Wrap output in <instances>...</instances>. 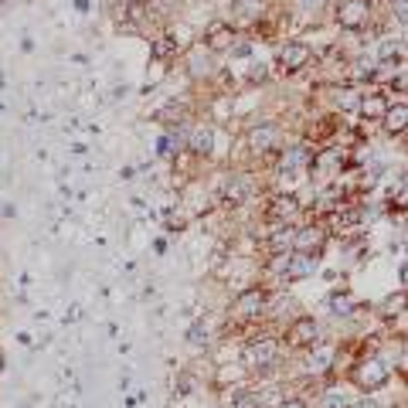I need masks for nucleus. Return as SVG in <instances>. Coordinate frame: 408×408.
Masks as SVG:
<instances>
[{"label": "nucleus", "instance_id": "1", "mask_svg": "<svg viewBox=\"0 0 408 408\" xmlns=\"http://www.w3.org/2000/svg\"><path fill=\"white\" fill-rule=\"evenodd\" d=\"M388 378H391V371L385 361H378V357H368V361H361L357 368H354V381H357V388L361 391H378V388H385L388 385Z\"/></svg>", "mask_w": 408, "mask_h": 408}, {"label": "nucleus", "instance_id": "2", "mask_svg": "<svg viewBox=\"0 0 408 408\" xmlns=\"http://www.w3.org/2000/svg\"><path fill=\"white\" fill-rule=\"evenodd\" d=\"M313 160L316 156H313L310 147H290V150H283V160H279V177L283 180H296L307 167H313Z\"/></svg>", "mask_w": 408, "mask_h": 408}, {"label": "nucleus", "instance_id": "3", "mask_svg": "<svg viewBox=\"0 0 408 408\" xmlns=\"http://www.w3.org/2000/svg\"><path fill=\"white\" fill-rule=\"evenodd\" d=\"M337 20H340V27H347V31H361V27H368L371 0H344V4H340V11H337Z\"/></svg>", "mask_w": 408, "mask_h": 408}, {"label": "nucleus", "instance_id": "4", "mask_svg": "<svg viewBox=\"0 0 408 408\" xmlns=\"http://www.w3.org/2000/svg\"><path fill=\"white\" fill-rule=\"evenodd\" d=\"M276 61H279V68H283L286 75H292V72L307 68V61H310V44H303V41H290L286 48H279Z\"/></svg>", "mask_w": 408, "mask_h": 408}, {"label": "nucleus", "instance_id": "5", "mask_svg": "<svg viewBox=\"0 0 408 408\" xmlns=\"http://www.w3.org/2000/svg\"><path fill=\"white\" fill-rule=\"evenodd\" d=\"M316 333H320L316 320H313V316H299V320L290 323L286 337H290L292 347H316Z\"/></svg>", "mask_w": 408, "mask_h": 408}, {"label": "nucleus", "instance_id": "6", "mask_svg": "<svg viewBox=\"0 0 408 408\" xmlns=\"http://www.w3.org/2000/svg\"><path fill=\"white\" fill-rule=\"evenodd\" d=\"M262 310H266V290L252 286V290L238 292V299H235V313H238L242 320H252V316H259Z\"/></svg>", "mask_w": 408, "mask_h": 408}, {"label": "nucleus", "instance_id": "7", "mask_svg": "<svg viewBox=\"0 0 408 408\" xmlns=\"http://www.w3.org/2000/svg\"><path fill=\"white\" fill-rule=\"evenodd\" d=\"M272 361H276V340H255V344L245 347V368L262 371L269 368Z\"/></svg>", "mask_w": 408, "mask_h": 408}, {"label": "nucleus", "instance_id": "8", "mask_svg": "<svg viewBox=\"0 0 408 408\" xmlns=\"http://www.w3.org/2000/svg\"><path fill=\"white\" fill-rule=\"evenodd\" d=\"M313 272H316V255H310V252H290L283 279L296 283V279H307V276H313Z\"/></svg>", "mask_w": 408, "mask_h": 408}, {"label": "nucleus", "instance_id": "9", "mask_svg": "<svg viewBox=\"0 0 408 408\" xmlns=\"http://www.w3.org/2000/svg\"><path fill=\"white\" fill-rule=\"evenodd\" d=\"M385 133L388 136H405L408 133V106L405 102H395L388 106V113H385Z\"/></svg>", "mask_w": 408, "mask_h": 408}, {"label": "nucleus", "instance_id": "10", "mask_svg": "<svg viewBox=\"0 0 408 408\" xmlns=\"http://www.w3.org/2000/svg\"><path fill=\"white\" fill-rule=\"evenodd\" d=\"M276 140H279V130H276V126H269V123L255 126L252 133H249V143H252V150H259V154L272 150V147H276Z\"/></svg>", "mask_w": 408, "mask_h": 408}, {"label": "nucleus", "instance_id": "11", "mask_svg": "<svg viewBox=\"0 0 408 408\" xmlns=\"http://www.w3.org/2000/svg\"><path fill=\"white\" fill-rule=\"evenodd\" d=\"M333 357H337V350H333L330 344H316V347L310 350V357H307V368H310L313 374H323V371L333 364Z\"/></svg>", "mask_w": 408, "mask_h": 408}, {"label": "nucleus", "instance_id": "12", "mask_svg": "<svg viewBox=\"0 0 408 408\" xmlns=\"http://www.w3.org/2000/svg\"><path fill=\"white\" fill-rule=\"evenodd\" d=\"M323 238H327V235L320 232V228H299V232H296V252H320V249H323Z\"/></svg>", "mask_w": 408, "mask_h": 408}, {"label": "nucleus", "instance_id": "13", "mask_svg": "<svg viewBox=\"0 0 408 408\" xmlns=\"http://www.w3.org/2000/svg\"><path fill=\"white\" fill-rule=\"evenodd\" d=\"M296 211H299V201H296V197H276V201L269 204V218L272 221H279V225L292 221Z\"/></svg>", "mask_w": 408, "mask_h": 408}, {"label": "nucleus", "instance_id": "14", "mask_svg": "<svg viewBox=\"0 0 408 408\" xmlns=\"http://www.w3.org/2000/svg\"><path fill=\"white\" fill-rule=\"evenodd\" d=\"M405 310H408V290H398V292H391V296H385L381 307H378V313H381L385 320H395V316H402Z\"/></svg>", "mask_w": 408, "mask_h": 408}, {"label": "nucleus", "instance_id": "15", "mask_svg": "<svg viewBox=\"0 0 408 408\" xmlns=\"http://www.w3.org/2000/svg\"><path fill=\"white\" fill-rule=\"evenodd\" d=\"M252 191V184H249V177H228L225 180V187H221V197L225 201H232V204H242L245 197Z\"/></svg>", "mask_w": 408, "mask_h": 408}, {"label": "nucleus", "instance_id": "16", "mask_svg": "<svg viewBox=\"0 0 408 408\" xmlns=\"http://www.w3.org/2000/svg\"><path fill=\"white\" fill-rule=\"evenodd\" d=\"M269 245H272V252L276 255L290 252V249H296V232H292L290 225H279V228L269 235Z\"/></svg>", "mask_w": 408, "mask_h": 408}, {"label": "nucleus", "instance_id": "17", "mask_svg": "<svg viewBox=\"0 0 408 408\" xmlns=\"http://www.w3.org/2000/svg\"><path fill=\"white\" fill-rule=\"evenodd\" d=\"M187 143H191V150H194V154L208 156V154H211V147H214V133L208 130V126H197V130H191V140H187Z\"/></svg>", "mask_w": 408, "mask_h": 408}, {"label": "nucleus", "instance_id": "18", "mask_svg": "<svg viewBox=\"0 0 408 408\" xmlns=\"http://www.w3.org/2000/svg\"><path fill=\"white\" fill-rule=\"evenodd\" d=\"M228 44H232V27H228V24H211V27H208V48L221 51V48H228Z\"/></svg>", "mask_w": 408, "mask_h": 408}, {"label": "nucleus", "instance_id": "19", "mask_svg": "<svg viewBox=\"0 0 408 408\" xmlns=\"http://www.w3.org/2000/svg\"><path fill=\"white\" fill-rule=\"evenodd\" d=\"M361 113H364L368 119H374V116H381V119H385V113H388V102H385V96L371 92V96L361 99Z\"/></svg>", "mask_w": 408, "mask_h": 408}, {"label": "nucleus", "instance_id": "20", "mask_svg": "<svg viewBox=\"0 0 408 408\" xmlns=\"http://www.w3.org/2000/svg\"><path fill=\"white\" fill-rule=\"evenodd\" d=\"M330 310L337 313V316H350V313L357 310V299H354L350 292H333V296H330Z\"/></svg>", "mask_w": 408, "mask_h": 408}, {"label": "nucleus", "instance_id": "21", "mask_svg": "<svg viewBox=\"0 0 408 408\" xmlns=\"http://www.w3.org/2000/svg\"><path fill=\"white\" fill-rule=\"evenodd\" d=\"M337 109L340 113H354V109H361V96L354 92V89H337Z\"/></svg>", "mask_w": 408, "mask_h": 408}, {"label": "nucleus", "instance_id": "22", "mask_svg": "<svg viewBox=\"0 0 408 408\" xmlns=\"http://www.w3.org/2000/svg\"><path fill=\"white\" fill-rule=\"evenodd\" d=\"M398 55H402V41L398 38H381V44H378V58L381 61H398Z\"/></svg>", "mask_w": 408, "mask_h": 408}, {"label": "nucleus", "instance_id": "23", "mask_svg": "<svg viewBox=\"0 0 408 408\" xmlns=\"http://www.w3.org/2000/svg\"><path fill=\"white\" fill-rule=\"evenodd\" d=\"M323 408H354V402H350L344 391H327V395H323Z\"/></svg>", "mask_w": 408, "mask_h": 408}, {"label": "nucleus", "instance_id": "24", "mask_svg": "<svg viewBox=\"0 0 408 408\" xmlns=\"http://www.w3.org/2000/svg\"><path fill=\"white\" fill-rule=\"evenodd\" d=\"M388 82H391V89L405 92V89H408V61H405V65H398V68H395V75H391Z\"/></svg>", "mask_w": 408, "mask_h": 408}, {"label": "nucleus", "instance_id": "25", "mask_svg": "<svg viewBox=\"0 0 408 408\" xmlns=\"http://www.w3.org/2000/svg\"><path fill=\"white\" fill-rule=\"evenodd\" d=\"M391 18L395 24H408V0H391Z\"/></svg>", "mask_w": 408, "mask_h": 408}, {"label": "nucleus", "instance_id": "26", "mask_svg": "<svg viewBox=\"0 0 408 408\" xmlns=\"http://www.w3.org/2000/svg\"><path fill=\"white\" fill-rule=\"evenodd\" d=\"M187 340H191V344H204V340H208V327H204V323H194V327L187 330Z\"/></svg>", "mask_w": 408, "mask_h": 408}, {"label": "nucleus", "instance_id": "27", "mask_svg": "<svg viewBox=\"0 0 408 408\" xmlns=\"http://www.w3.org/2000/svg\"><path fill=\"white\" fill-rule=\"evenodd\" d=\"M232 408H259V398H252V395H235Z\"/></svg>", "mask_w": 408, "mask_h": 408}, {"label": "nucleus", "instance_id": "28", "mask_svg": "<svg viewBox=\"0 0 408 408\" xmlns=\"http://www.w3.org/2000/svg\"><path fill=\"white\" fill-rule=\"evenodd\" d=\"M171 51H174V44H171V38H160V41H156V48H154V55H156V58H167Z\"/></svg>", "mask_w": 408, "mask_h": 408}, {"label": "nucleus", "instance_id": "29", "mask_svg": "<svg viewBox=\"0 0 408 408\" xmlns=\"http://www.w3.org/2000/svg\"><path fill=\"white\" fill-rule=\"evenodd\" d=\"M279 408H307V402H299V398H286Z\"/></svg>", "mask_w": 408, "mask_h": 408}, {"label": "nucleus", "instance_id": "30", "mask_svg": "<svg viewBox=\"0 0 408 408\" xmlns=\"http://www.w3.org/2000/svg\"><path fill=\"white\" fill-rule=\"evenodd\" d=\"M320 4H323V0H299V7H303V11H316Z\"/></svg>", "mask_w": 408, "mask_h": 408}, {"label": "nucleus", "instance_id": "31", "mask_svg": "<svg viewBox=\"0 0 408 408\" xmlns=\"http://www.w3.org/2000/svg\"><path fill=\"white\" fill-rule=\"evenodd\" d=\"M354 408H381V405H378V402H374V398H364V402H361V405H354Z\"/></svg>", "mask_w": 408, "mask_h": 408}, {"label": "nucleus", "instance_id": "32", "mask_svg": "<svg viewBox=\"0 0 408 408\" xmlns=\"http://www.w3.org/2000/svg\"><path fill=\"white\" fill-rule=\"evenodd\" d=\"M402 242H405V249H408V232H405V238H402Z\"/></svg>", "mask_w": 408, "mask_h": 408}]
</instances>
